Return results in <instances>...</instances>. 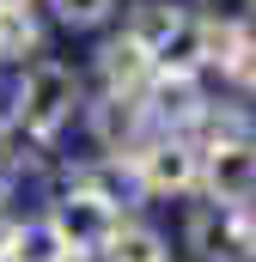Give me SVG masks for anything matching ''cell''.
<instances>
[{"mask_svg": "<svg viewBox=\"0 0 256 262\" xmlns=\"http://www.w3.org/2000/svg\"><path fill=\"white\" fill-rule=\"evenodd\" d=\"M79 110H86V73L73 61H61V55H43V61L6 73V122L31 146L55 152Z\"/></svg>", "mask_w": 256, "mask_h": 262, "instance_id": "6da1fadb", "label": "cell"}, {"mask_svg": "<svg viewBox=\"0 0 256 262\" xmlns=\"http://www.w3.org/2000/svg\"><path fill=\"white\" fill-rule=\"evenodd\" d=\"M134 195L140 201H189L201 195V146L183 140V134H153L134 159Z\"/></svg>", "mask_w": 256, "mask_h": 262, "instance_id": "7a4b0ae2", "label": "cell"}, {"mask_svg": "<svg viewBox=\"0 0 256 262\" xmlns=\"http://www.w3.org/2000/svg\"><path fill=\"white\" fill-rule=\"evenodd\" d=\"M43 220L55 226V238H61L67 250H86V256H98V250L110 244V232L122 226L128 213H122V207H110V201H98V195L49 189V195H43Z\"/></svg>", "mask_w": 256, "mask_h": 262, "instance_id": "3957f363", "label": "cell"}, {"mask_svg": "<svg viewBox=\"0 0 256 262\" xmlns=\"http://www.w3.org/2000/svg\"><path fill=\"white\" fill-rule=\"evenodd\" d=\"M79 73H86V98H140L153 79V55L140 43H128L122 31H104Z\"/></svg>", "mask_w": 256, "mask_h": 262, "instance_id": "277c9868", "label": "cell"}, {"mask_svg": "<svg viewBox=\"0 0 256 262\" xmlns=\"http://www.w3.org/2000/svg\"><path fill=\"white\" fill-rule=\"evenodd\" d=\"M79 128H86V140H92V152H98V159H122V165L146 146V140H153L140 98H86Z\"/></svg>", "mask_w": 256, "mask_h": 262, "instance_id": "5b68a950", "label": "cell"}, {"mask_svg": "<svg viewBox=\"0 0 256 262\" xmlns=\"http://www.w3.org/2000/svg\"><path fill=\"white\" fill-rule=\"evenodd\" d=\"M207 85L201 79H183V73H153L146 92H140V110H146V128L153 134H183L189 140L195 122L207 116Z\"/></svg>", "mask_w": 256, "mask_h": 262, "instance_id": "8992f818", "label": "cell"}, {"mask_svg": "<svg viewBox=\"0 0 256 262\" xmlns=\"http://www.w3.org/2000/svg\"><path fill=\"white\" fill-rule=\"evenodd\" d=\"M201 201L250 207L256 201V146H201Z\"/></svg>", "mask_w": 256, "mask_h": 262, "instance_id": "52a82bcc", "label": "cell"}, {"mask_svg": "<svg viewBox=\"0 0 256 262\" xmlns=\"http://www.w3.org/2000/svg\"><path fill=\"white\" fill-rule=\"evenodd\" d=\"M183 250L195 262H244V250H238V213L214 207V201H189L183 207Z\"/></svg>", "mask_w": 256, "mask_h": 262, "instance_id": "ba28073f", "label": "cell"}, {"mask_svg": "<svg viewBox=\"0 0 256 262\" xmlns=\"http://www.w3.org/2000/svg\"><path fill=\"white\" fill-rule=\"evenodd\" d=\"M43 55H49V18H43V0L0 6V73H18V67L43 61Z\"/></svg>", "mask_w": 256, "mask_h": 262, "instance_id": "9c48e42d", "label": "cell"}, {"mask_svg": "<svg viewBox=\"0 0 256 262\" xmlns=\"http://www.w3.org/2000/svg\"><path fill=\"white\" fill-rule=\"evenodd\" d=\"M183 18H189V6H177V0H134V6L122 12V37L140 43L146 55H159V49L177 37Z\"/></svg>", "mask_w": 256, "mask_h": 262, "instance_id": "30bf717a", "label": "cell"}, {"mask_svg": "<svg viewBox=\"0 0 256 262\" xmlns=\"http://www.w3.org/2000/svg\"><path fill=\"white\" fill-rule=\"evenodd\" d=\"M98 262H171V238L159 226H146V220L128 213L122 226L110 232V244L98 250Z\"/></svg>", "mask_w": 256, "mask_h": 262, "instance_id": "8fae6325", "label": "cell"}, {"mask_svg": "<svg viewBox=\"0 0 256 262\" xmlns=\"http://www.w3.org/2000/svg\"><path fill=\"white\" fill-rule=\"evenodd\" d=\"M189 140H195V146H256V110H238V104H207V116L195 122Z\"/></svg>", "mask_w": 256, "mask_h": 262, "instance_id": "7c38bea8", "label": "cell"}, {"mask_svg": "<svg viewBox=\"0 0 256 262\" xmlns=\"http://www.w3.org/2000/svg\"><path fill=\"white\" fill-rule=\"evenodd\" d=\"M67 244L55 238V226L43 220V213H31V220H18V232H12V256L6 262H61Z\"/></svg>", "mask_w": 256, "mask_h": 262, "instance_id": "4fadbf2b", "label": "cell"}, {"mask_svg": "<svg viewBox=\"0 0 256 262\" xmlns=\"http://www.w3.org/2000/svg\"><path fill=\"white\" fill-rule=\"evenodd\" d=\"M43 6H49V25L61 31H104L122 12V0H43Z\"/></svg>", "mask_w": 256, "mask_h": 262, "instance_id": "5bb4252c", "label": "cell"}, {"mask_svg": "<svg viewBox=\"0 0 256 262\" xmlns=\"http://www.w3.org/2000/svg\"><path fill=\"white\" fill-rule=\"evenodd\" d=\"M189 18L214 25V31H250L256 25V0H189Z\"/></svg>", "mask_w": 256, "mask_h": 262, "instance_id": "9a60e30c", "label": "cell"}, {"mask_svg": "<svg viewBox=\"0 0 256 262\" xmlns=\"http://www.w3.org/2000/svg\"><path fill=\"white\" fill-rule=\"evenodd\" d=\"M238 250H244V262H256V201L238 207Z\"/></svg>", "mask_w": 256, "mask_h": 262, "instance_id": "2e32d148", "label": "cell"}, {"mask_svg": "<svg viewBox=\"0 0 256 262\" xmlns=\"http://www.w3.org/2000/svg\"><path fill=\"white\" fill-rule=\"evenodd\" d=\"M12 232H18V213L6 207V213H0V262L12 256Z\"/></svg>", "mask_w": 256, "mask_h": 262, "instance_id": "e0dca14e", "label": "cell"}, {"mask_svg": "<svg viewBox=\"0 0 256 262\" xmlns=\"http://www.w3.org/2000/svg\"><path fill=\"white\" fill-rule=\"evenodd\" d=\"M12 189H18V177H12V171L0 165V213H6V201H12Z\"/></svg>", "mask_w": 256, "mask_h": 262, "instance_id": "ac0fdd59", "label": "cell"}, {"mask_svg": "<svg viewBox=\"0 0 256 262\" xmlns=\"http://www.w3.org/2000/svg\"><path fill=\"white\" fill-rule=\"evenodd\" d=\"M61 262H98V256H86V250H67V256Z\"/></svg>", "mask_w": 256, "mask_h": 262, "instance_id": "d6986e66", "label": "cell"}, {"mask_svg": "<svg viewBox=\"0 0 256 262\" xmlns=\"http://www.w3.org/2000/svg\"><path fill=\"white\" fill-rule=\"evenodd\" d=\"M0 116H6V73H0Z\"/></svg>", "mask_w": 256, "mask_h": 262, "instance_id": "ffe728a7", "label": "cell"}, {"mask_svg": "<svg viewBox=\"0 0 256 262\" xmlns=\"http://www.w3.org/2000/svg\"><path fill=\"white\" fill-rule=\"evenodd\" d=\"M0 6H25V0H0Z\"/></svg>", "mask_w": 256, "mask_h": 262, "instance_id": "44dd1931", "label": "cell"}, {"mask_svg": "<svg viewBox=\"0 0 256 262\" xmlns=\"http://www.w3.org/2000/svg\"><path fill=\"white\" fill-rule=\"evenodd\" d=\"M250 98H256V92H250Z\"/></svg>", "mask_w": 256, "mask_h": 262, "instance_id": "7402d4cb", "label": "cell"}]
</instances>
